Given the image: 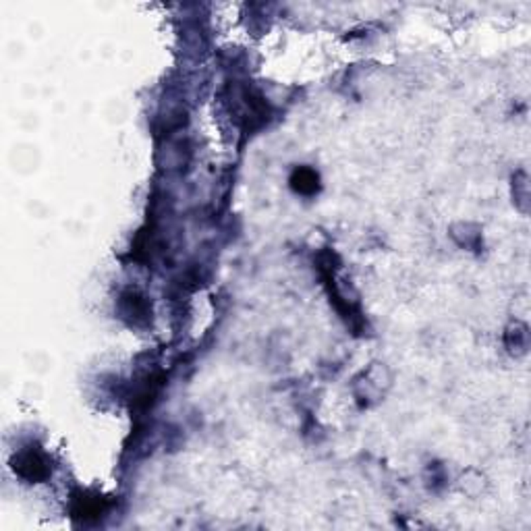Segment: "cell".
Wrapping results in <instances>:
<instances>
[{"label": "cell", "mask_w": 531, "mask_h": 531, "mask_svg": "<svg viewBox=\"0 0 531 531\" xmlns=\"http://www.w3.org/2000/svg\"><path fill=\"white\" fill-rule=\"evenodd\" d=\"M15 471H17L21 477L30 480V482H38V480H44L50 469H48V461H46L44 453L30 449V451H23V453L17 457V461H15Z\"/></svg>", "instance_id": "obj_1"}, {"label": "cell", "mask_w": 531, "mask_h": 531, "mask_svg": "<svg viewBox=\"0 0 531 531\" xmlns=\"http://www.w3.org/2000/svg\"><path fill=\"white\" fill-rule=\"evenodd\" d=\"M121 311H123V316L129 318L133 324H143V322H148L150 305H148V301H145L141 295H137V293H127V295H123Z\"/></svg>", "instance_id": "obj_2"}, {"label": "cell", "mask_w": 531, "mask_h": 531, "mask_svg": "<svg viewBox=\"0 0 531 531\" xmlns=\"http://www.w3.org/2000/svg\"><path fill=\"white\" fill-rule=\"evenodd\" d=\"M295 187L301 193H314L318 189V174L309 168H299L295 172V179H293Z\"/></svg>", "instance_id": "obj_3"}, {"label": "cell", "mask_w": 531, "mask_h": 531, "mask_svg": "<svg viewBox=\"0 0 531 531\" xmlns=\"http://www.w3.org/2000/svg\"><path fill=\"white\" fill-rule=\"evenodd\" d=\"M506 344H508L510 351L523 353L525 346H527V332H525V328L519 326V324H515V328L508 330V340H506Z\"/></svg>", "instance_id": "obj_4"}]
</instances>
